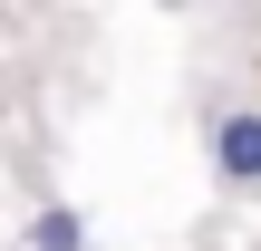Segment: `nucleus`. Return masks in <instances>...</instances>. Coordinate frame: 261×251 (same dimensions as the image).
<instances>
[{
    "mask_svg": "<svg viewBox=\"0 0 261 251\" xmlns=\"http://www.w3.org/2000/svg\"><path fill=\"white\" fill-rule=\"evenodd\" d=\"M213 164H223L232 184H261V116H252V106L213 116Z\"/></svg>",
    "mask_w": 261,
    "mask_h": 251,
    "instance_id": "nucleus-1",
    "label": "nucleus"
},
{
    "mask_svg": "<svg viewBox=\"0 0 261 251\" xmlns=\"http://www.w3.org/2000/svg\"><path fill=\"white\" fill-rule=\"evenodd\" d=\"M29 242H39V251H87V222H77V213H39Z\"/></svg>",
    "mask_w": 261,
    "mask_h": 251,
    "instance_id": "nucleus-2",
    "label": "nucleus"
}]
</instances>
